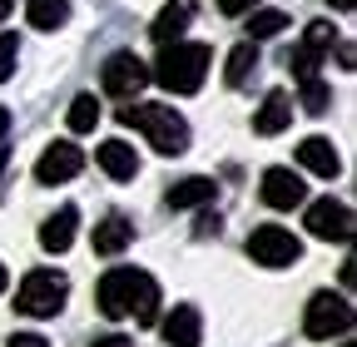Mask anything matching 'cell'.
Masks as SVG:
<instances>
[{"instance_id":"1","label":"cell","mask_w":357,"mask_h":347,"mask_svg":"<svg viewBox=\"0 0 357 347\" xmlns=\"http://www.w3.org/2000/svg\"><path fill=\"white\" fill-rule=\"evenodd\" d=\"M95 298H100V313L109 323H119V318H134V323H144V327L159 323V283L144 268H109L100 278Z\"/></svg>"},{"instance_id":"2","label":"cell","mask_w":357,"mask_h":347,"mask_svg":"<svg viewBox=\"0 0 357 347\" xmlns=\"http://www.w3.org/2000/svg\"><path fill=\"white\" fill-rule=\"evenodd\" d=\"M208 60H213L208 45H184V40H174V45H159V60L149 65V79H159L169 95H194L204 84V75H208Z\"/></svg>"},{"instance_id":"3","label":"cell","mask_w":357,"mask_h":347,"mask_svg":"<svg viewBox=\"0 0 357 347\" xmlns=\"http://www.w3.org/2000/svg\"><path fill=\"white\" fill-rule=\"evenodd\" d=\"M119 124H134L159 154H184L189 149V119L174 105H119Z\"/></svg>"},{"instance_id":"4","label":"cell","mask_w":357,"mask_h":347,"mask_svg":"<svg viewBox=\"0 0 357 347\" xmlns=\"http://www.w3.org/2000/svg\"><path fill=\"white\" fill-rule=\"evenodd\" d=\"M65 298H70V278H65V273L35 268V273H25L20 288H15V308H20L25 318H55V313L65 308Z\"/></svg>"},{"instance_id":"5","label":"cell","mask_w":357,"mask_h":347,"mask_svg":"<svg viewBox=\"0 0 357 347\" xmlns=\"http://www.w3.org/2000/svg\"><path fill=\"white\" fill-rule=\"evenodd\" d=\"M352 327V302L342 298V293H312L307 298V313H303V332L307 337H318V342H328V337H337V332H347Z\"/></svg>"},{"instance_id":"6","label":"cell","mask_w":357,"mask_h":347,"mask_svg":"<svg viewBox=\"0 0 357 347\" xmlns=\"http://www.w3.org/2000/svg\"><path fill=\"white\" fill-rule=\"evenodd\" d=\"M248 258L263 268H293L298 258H303V243L283 229V224H258L248 233Z\"/></svg>"},{"instance_id":"7","label":"cell","mask_w":357,"mask_h":347,"mask_svg":"<svg viewBox=\"0 0 357 347\" xmlns=\"http://www.w3.org/2000/svg\"><path fill=\"white\" fill-rule=\"evenodd\" d=\"M100 84H105V95H114V100H134L149 84V65L134 55V50H114L100 65Z\"/></svg>"},{"instance_id":"8","label":"cell","mask_w":357,"mask_h":347,"mask_svg":"<svg viewBox=\"0 0 357 347\" xmlns=\"http://www.w3.org/2000/svg\"><path fill=\"white\" fill-rule=\"evenodd\" d=\"M307 233L312 238H323V243H347L352 238V208L337 203V199H318V203H307Z\"/></svg>"},{"instance_id":"9","label":"cell","mask_w":357,"mask_h":347,"mask_svg":"<svg viewBox=\"0 0 357 347\" xmlns=\"http://www.w3.org/2000/svg\"><path fill=\"white\" fill-rule=\"evenodd\" d=\"M79 169H84L79 144H50V149L35 159V179L40 184H65V179H75Z\"/></svg>"},{"instance_id":"10","label":"cell","mask_w":357,"mask_h":347,"mask_svg":"<svg viewBox=\"0 0 357 347\" xmlns=\"http://www.w3.org/2000/svg\"><path fill=\"white\" fill-rule=\"evenodd\" d=\"M258 194H263V203H268V208H298V203L307 199V184L298 179L293 169H268Z\"/></svg>"},{"instance_id":"11","label":"cell","mask_w":357,"mask_h":347,"mask_svg":"<svg viewBox=\"0 0 357 347\" xmlns=\"http://www.w3.org/2000/svg\"><path fill=\"white\" fill-rule=\"evenodd\" d=\"M164 342L169 347H199L204 342V318L194 302H178V308L164 318Z\"/></svg>"},{"instance_id":"12","label":"cell","mask_w":357,"mask_h":347,"mask_svg":"<svg viewBox=\"0 0 357 347\" xmlns=\"http://www.w3.org/2000/svg\"><path fill=\"white\" fill-rule=\"evenodd\" d=\"M194 10H199L194 0H169V6H164V10L154 15L149 35L159 40V45H174V40H178V35H184V30L194 25Z\"/></svg>"},{"instance_id":"13","label":"cell","mask_w":357,"mask_h":347,"mask_svg":"<svg viewBox=\"0 0 357 347\" xmlns=\"http://www.w3.org/2000/svg\"><path fill=\"white\" fill-rule=\"evenodd\" d=\"M298 164H303L307 174H318V179H333V174L342 169V159H337L333 139H323V134H307V139L298 144Z\"/></svg>"},{"instance_id":"14","label":"cell","mask_w":357,"mask_h":347,"mask_svg":"<svg viewBox=\"0 0 357 347\" xmlns=\"http://www.w3.org/2000/svg\"><path fill=\"white\" fill-rule=\"evenodd\" d=\"M75 224H79V208L75 203H65L60 213H50V219L40 224V248L45 253H65L75 243Z\"/></svg>"},{"instance_id":"15","label":"cell","mask_w":357,"mask_h":347,"mask_svg":"<svg viewBox=\"0 0 357 347\" xmlns=\"http://www.w3.org/2000/svg\"><path fill=\"white\" fill-rule=\"evenodd\" d=\"M95 159H100V169L109 174V179H119V184L139 174V154H134V144H124V139H105L95 149Z\"/></svg>"},{"instance_id":"16","label":"cell","mask_w":357,"mask_h":347,"mask_svg":"<svg viewBox=\"0 0 357 347\" xmlns=\"http://www.w3.org/2000/svg\"><path fill=\"white\" fill-rule=\"evenodd\" d=\"M288 124H293V100H288V90H268V100H263L258 114H253V129H258V134H283Z\"/></svg>"},{"instance_id":"17","label":"cell","mask_w":357,"mask_h":347,"mask_svg":"<svg viewBox=\"0 0 357 347\" xmlns=\"http://www.w3.org/2000/svg\"><path fill=\"white\" fill-rule=\"evenodd\" d=\"M213 179H204V174H189V179H178L174 189H169V208H199V203H208L213 199Z\"/></svg>"},{"instance_id":"18","label":"cell","mask_w":357,"mask_h":347,"mask_svg":"<svg viewBox=\"0 0 357 347\" xmlns=\"http://www.w3.org/2000/svg\"><path fill=\"white\" fill-rule=\"evenodd\" d=\"M129 238H134V224L129 219H119V213H109L105 224H95V253H124L129 248Z\"/></svg>"},{"instance_id":"19","label":"cell","mask_w":357,"mask_h":347,"mask_svg":"<svg viewBox=\"0 0 357 347\" xmlns=\"http://www.w3.org/2000/svg\"><path fill=\"white\" fill-rule=\"evenodd\" d=\"M25 20L35 30H60L70 20V0H25Z\"/></svg>"},{"instance_id":"20","label":"cell","mask_w":357,"mask_h":347,"mask_svg":"<svg viewBox=\"0 0 357 347\" xmlns=\"http://www.w3.org/2000/svg\"><path fill=\"white\" fill-rule=\"evenodd\" d=\"M253 70H258V45H253V40H243L238 50H229V70H223V79L238 90V84H248Z\"/></svg>"},{"instance_id":"21","label":"cell","mask_w":357,"mask_h":347,"mask_svg":"<svg viewBox=\"0 0 357 347\" xmlns=\"http://www.w3.org/2000/svg\"><path fill=\"white\" fill-rule=\"evenodd\" d=\"M95 124H100V100L95 95H75L70 100V129L75 134H89Z\"/></svg>"},{"instance_id":"22","label":"cell","mask_w":357,"mask_h":347,"mask_svg":"<svg viewBox=\"0 0 357 347\" xmlns=\"http://www.w3.org/2000/svg\"><path fill=\"white\" fill-rule=\"evenodd\" d=\"M283 25H288L283 10H248V35L253 40H273V35H283Z\"/></svg>"},{"instance_id":"23","label":"cell","mask_w":357,"mask_h":347,"mask_svg":"<svg viewBox=\"0 0 357 347\" xmlns=\"http://www.w3.org/2000/svg\"><path fill=\"white\" fill-rule=\"evenodd\" d=\"M298 105H303L307 114H328L333 95H328V84H323V79H303V95H298Z\"/></svg>"},{"instance_id":"24","label":"cell","mask_w":357,"mask_h":347,"mask_svg":"<svg viewBox=\"0 0 357 347\" xmlns=\"http://www.w3.org/2000/svg\"><path fill=\"white\" fill-rule=\"evenodd\" d=\"M333 40H337V35H333V25H328V20H307L303 45H307L312 55H328V50H333Z\"/></svg>"},{"instance_id":"25","label":"cell","mask_w":357,"mask_h":347,"mask_svg":"<svg viewBox=\"0 0 357 347\" xmlns=\"http://www.w3.org/2000/svg\"><path fill=\"white\" fill-rule=\"evenodd\" d=\"M318 60H323V55H312L307 45H298V50L288 55V65H293V75H298V79H318Z\"/></svg>"},{"instance_id":"26","label":"cell","mask_w":357,"mask_h":347,"mask_svg":"<svg viewBox=\"0 0 357 347\" xmlns=\"http://www.w3.org/2000/svg\"><path fill=\"white\" fill-rule=\"evenodd\" d=\"M15 60H20V40L15 35H0V84L15 75Z\"/></svg>"},{"instance_id":"27","label":"cell","mask_w":357,"mask_h":347,"mask_svg":"<svg viewBox=\"0 0 357 347\" xmlns=\"http://www.w3.org/2000/svg\"><path fill=\"white\" fill-rule=\"evenodd\" d=\"M218 10L223 15H248V10H258V0H218Z\"/></svg>"},{"instance_id":"28","label":"cell","mask_w":357,"mask_h":347,"mask_svg":"<svg viewBox=\"0 0 357 347\" xmlns=\"http://www.w3.org/2000/svg\"><path fill=\"white\" fill-rule=\"evenodd\" d=\"M10 347H50L40 332H10Z\"/></svg>"},{"instance_id":"29","label":"cell","mask_w":357,"mask_h":347,"mask_svg":"<svg viewBox=\"0 0 357 347\" xmlns=\"http://www.w3.org/2000/svg\"><path fill=\"white\" fill-rule=\"evenodd\" d=\"M89 347H134L124 332H109V337H95V342H89Z\"/></svg>"},{"instance_id":"30","label":"cell","mask_w":357,"mask_h":347,"mask_svg":"<svg viewBox=\"0 0 357 347\" xmlns=\"http://www.w3.org/2000/svg\"><path fill=\"white\" fill-rule=\"evenodd\" d=\"M337 60H342V70H357V65H352V60H357V50L347 45V40H342V45H337Z\"/></svg>"},{"instance_id":"31","label":"cell","mask_w":357,"mask_h":347,"mask_svg":"<svg viewBox=\"0 0 357 347\" xmlns=\"http://www.w3.org/2000/svg\"><path fill=\"white\" fill-rule=\"evenodd\" d=\"M6 129H10V109H6V105H0V134H6Z\"/></svg>"},{"instance_id":"32","label":"cell","mask_w":357,"mask_h":347,"mask_svg":"<svg viewBox=\"0 0 357 347\" xmlns=\"http://www.w3.org/2000/svg\"><path fill=\"white\" fill-rule=\"evenodd\" d=\"M328 6H333V10H352V6H357V0H328Z\"/></svg>"},{"instance_id":"33","label":"cell","mask_w":357,"mask_h":347,"mask_svg":"<svg viewBox=\"0 0 357 347\" xmlns=\"http://www.w3.org/2000/svg\"><path fill=\"white\" fill-rule=\"evenodd\" d=\"M10 10H15V0H0V20H6Z\"/></svg>"},{"instance_id":"34","label":"cell","mask_w":357,"mask_h":347,"mask_svg":"<svg viewBox=\"0 0 357 347\" xmlns=\"http://www.w3.org/2000/svg\"><path fill=\"white\" fill-rule=\"evenodd\" d=\"M6 283H10V273H6V263H0V293H6Z\"/></svg>"},{"instance_id":"35","label":"cell","mask_w":357,"mask_h":347,"mask_svg":"<svg viewBox=\"0 0 357 347\" xmlns=\"http://www.w3.org/2000/svg\"><path fill=\"white\" fill-rule=\"evenodd\" d=\"M342 347H347V342H342Z\"/></svg>"}]
</instances>
